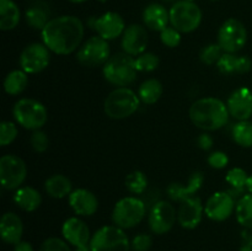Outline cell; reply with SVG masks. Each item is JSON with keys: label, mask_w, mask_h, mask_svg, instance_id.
<instances>
[{"label": "cell", "mask_w": 252, "mask_h": 251, "mask_svg": "<svg viewBox=\"0 0 252 251\" xmlns=\"http://www.w3.org/2000/svg\"><path fill=\"white\" fill-rule=\"evenodd\" d=\"M84 33V25L81 20L71 15L54 17L41 31L42 43L48 49L59 56H68L81 46Z\"/></svg>", "instance_id": "1"}, {"label": "cell", "mask_w": 252, "mask_h": 251, "mask_svg": "<svg viewBox=\"0 0 252 251\" xmlns=\"http://www.w3.org/2000/svg\"><path fill=\"white\" fill-rule=\"evenodd\" d=\"M189 120L203 130H217L226 125L229 111L225 103L217 97H202L189 107Z\"/></svg>", "instance_id": "2"}, {"label": "cell", "mask_w": 252, "mask_h": 251, "mask_svg": "<svg viewBox=\"0 0 252 251\" xmlns=\"http://www.w3.org/2000/svg\"><path fill=\"white\" fill-rule=\"evenodd\" d=\"M102 73L110 84L118 88H127L137 78L135 59L125 52L115 54L106 62Z\"/></svg>", "instance_id": "3"}, {"label": "cell", "mask_w": 252, "mask_h": 251, "mask_svg": "<svg viewBox=\"0 0 252 251\" xmlns=\"http://www.w3.org/2000/svg\"><path fill=\"white\" fill-rule=\"evenodd\" d=\"M140 98L129 88H117L111 91L103 103L105 113L112 120H125L138 111Z\"/></svg>", "instance_id": "4"}, {"label": "cell", "mask_w": 252, "mask_h": 251, "mask_svg": "<svg viewBox=\"0 0 252 251\" xmlns=\"http://www.w3.org/2000/svg\"><path fill=\"white\" fill-rule=\"evenodd\" d=\"M12 115L21 127L30 130L41 129L48 120L46 106L34 98H20L12 108Z\"/></svg>", "instance_id": "5"}, {"label": "cell", "mask_w": 252, "mask_h": 251, "mask_svg": "<svg viewBox=\"0 0 252 251\" xmlns=\"http://www.w3.org/2000/svg\"><path fill=\"white\" fill-rule=\"evenodd\" d=\"M147 213V204L138 197H125L115 204L112 221L121 229H130L143 220Z\"/></svg>", "instance_id": "6"}, {"label": "cell", "mask_w": 252, "mask_h": 251, "mask_svg": "<svg viewBox=\"0 0 252 251\" xmlns=\"http://www.w3.org/2000/svg\"><path fill=\"white\" fill-rule=\"evenodd\" d=\"M170 24L181 33H189L199 27L202 22V11L193 1L179 0L171 6Z\"/></svg>", "instance_id": "7"}, {"label": "cell", "mask_w": 252, "mask_h": 251, "mask_svg": "<svg viewBox=\"0 0 252 251\" xmlns=\"http://www.w3.org/2000/svg\"><path fill=\"white\" fill-rule=\"evenodd\" d=\"M91 251H129L130 243L125 229L105 225L91 236Z\"/></svg>", "instance_id": "8"}, {"label": "cell", "mask_w": 252, "mask_h": 251, "mask_svg": "<svg viewBox=\"0 0 252 251\" xmlns=\"http://www.w3.org/2000/svg\"><path fill=\"white\" fill-rule=\"evenodd\" d=\"M248 42V30L236 19H228L218 31V44L225 53H236Z\"/></svg>", "instance_id": "9"}, {"label": "cell", "mask_w": 252, "mask_h": 251, "mask_svg": "<svg viewBox=\"0 0 252 251\" xmlns=\"http://www.w3.org/2000/svg\"><path fill=\"white\" fill-rule=\"evenodd\" d=\"M110 54L111 49L108 41L100 36H94L81 44L76 58L81 65L94 68V66L105 65L106 62L111 58Z\"/></svg>", "instance_id": "10"}, {"label": "cell", "mask_w": 252, "mask_h": 251, "mask_svg": "<svg viewBox=\"0 0 252 251\" xmlns=\"http://www.w3.org/2000/svg\"><path fill=\"white\" fill-rule=\"evenodd\" d=\"M27 176V166L24 160L14 154H7L0 159V181L7 191L21 187Z\"/></svg>", "instance_id": "11"}, {"label": "cell", "mask_w": 252, "mask_h": 251, "mask_svg": "<svg viewBox=\"0 0 252 251\" xmlns=\"http://www.w3.org/2000/svg\"><path fill=\"white\" fill-rule=\"evenodd\" d=\"M44 43H31L24 48L20 56V65L27 74H37L48 66L51 53Z\"/></svg>", "instance_id": "12"}, {"label": "cell", "mask_w": 252, "mask_h": 251, "mask_svg": "<svg viewBox=\"0 0 252 251\" xmlns=\"http://www.w3.org/2000/svg\"><path fill=\"white\" fill-rule=\"evenodd\" d=\"M89 26L95 30L98 36L106 41L116 39L123 34L126 30V24L123 17L120 14L113 11L105 12L98 17H91L88 21Z\"/></svg>", "instance_id": "13"}, {"label": "cell", "mask_w": 252, "mask_h": 251, "mask_svg": "<svg viewBox=\"0 0 252 251\" xmlns=\"http://www.w3.org/2000/svg\"><path fill=\"white\" fill-rule=\"evenodd\" d=\"M177 220L175 207L167 201H159L153 206L149 213V226L153 233L158 235L167 233Z\"/></svg>", "instance_id": "14"}, {"label": "cell", "mask_w": 252, "mask_h": 251, "mask_svg": "<svg viewBox=\"0 0 252 251\" xmlns=\"http://www.w3.org/2000/svg\"><path fill=\"white\" fill-rule=\"evenodd\" d=\"M236 208L235 198L230 192L219 191L212 194L204 206V213L214 221H223L233 214Z\"/></svg>", "instance_id": "15"}, {"label": "cell", "mask_w": 252, "mask_h": 251, "mask_svg": "<svg viewBox=\"0 0 252 251\" xmlns=\"http://www.w3.org/2000/svg\"><path fill=\"white\" fill-rule=\"evenodd\" d=\"M62 234L65 241L75 246V249L90 246V229L88 224L78 217H71L64 221L62 226Z\"/></svg>", "instance_id": "16"}, {"label": "cell", "mask_w": 252, "mask_h": 251, "mask_svg": "<svg viewBox=\"0 0 252 251\" xmlns=\"http://www.w3.org/2000/svg\"><path fill=\"white\" fill-rule=\"evenodd\" d=\"M229 115L238 121H249L252 116V91L246 86L233 91L226 102Z\"/></svg>", "instance_id": "17"}, {"label": "cell", "mask_w": 252, "mask_h": 251, "mask_svg": "<svg viewBox=\"0 0 252 251\" xmlns=\"http://www.w3.org/2000/svg\"><path fill=\"white\" fill-rule=\"evenodd\" d=\"M148 41L149 38H148V32L145 27H143L142 25L133 24L126 27L122 34L121 46H122L125 53L138 57L139 54L144 53L148 46Z\"/></svg>", "instance_id": "18"}, {"label": "cell", "mask_w": 252, "mask_h": 251, "mask_svg": "<svg viewBox=\"0 0 252 251\" xmlns=\"http://www.w3.org/2000/svg\"><path fill=\"white\" fill-rule=\"evenodd\" d=\"M204 207L201 198L191 197L186 201L181 202L177 211V221L185 229H194L199 225L203 217Z\"/></svg>", "instance_id": "19"}, {"label": "cell", "mask_w": 252, "mask_h": 251, "mask_svg": "<svg viewBox=\"0 0 252 251\" xmlns=\"http://www.w3.org/2000/svg\"><path fill=\"white\" fill-rule=\"evenodd\" d=\"M69 206L78 216L90 217L97 211L98 201L95 194L89 189L78 188L69 194Z\"/></svg>", "instance_id": "20"}, {"label": "cell", "mask_w": 252, "mask_h": 251, "mask_svg": "<svg viewBox=\"0 0 252 251\" xmlns=\"http://www.w3.org/2000/svg\"><path fill=\"white\" fill-rule=\"evenodd\" d=\"M203 182V174L202 172H193L185 186L181 184H176V182L170 185L169 188H167V194L172 201L184 202L191 197H194V194L201 189Z\"/></svg>", "instance_id": "21"}, {"label": "cell", "mask_w": 252, "mask_h": 251, "mask_svg": "<svg viewBox=\"0 0 252 251\" xmlns=\"http://www.w3.org/2000/svg\"><path fill=\"white\" fill-rule=\"evenodd\" d=\"M24 233V224L21 218L16 213L7 212L1 217L0 220V235L6 244H14L21 241Z\"/></svg>", "instance_id": "22"}, {"label": "cell", "mask_w": 252, "mask_h": 251, "mask_svg": "<svg viewBox=\"0 0 252 251\" xmlns=\"http://www.w3.org/2000/svg\"><path fill=\"white\" fill-rule=\"evenodd\" d=\"M143 21L145 26L152 31H159L166 29L170 22V11L166 7L158 2L148 5L143 12Z\"/></svg>", "instance_id": "23"}, {"label": "cell", "mask_w": 252, "mask_h": 251, "mask_svg": "<svg viewBox=\"0 0 252 251\" xmlns=\"http://www.w3.org/2000/svg\"><path fill=\"white\" fill-rule=\"evenodd\" d=\"M14 202L22 211L34 212L41 206L42 196L33 187L24 186L16 189L14 194Z\"/></svg>", "instance_id": "24"}, {"label": "cell", "mask_w": 252, "mask_h": 251, "mask_svg": "<svg viewBox=\"0 0 252 251\" xmlns=\"http://www.w3.org/2000/svg\"><path fill=\"white\" fill-rule=\"evenodd\" d=\"M44 189L48 196L53 197V198H64L73 192V185H71L69 177L56 174L46 180Z\"/></svg>", "instance_id": "25"}, {"label": "cell", "mask_w": 252, "mask_h": 251, "mask_svg": "<svg viewBox=\"0 0 252 251\" xmlns=\"http://www.w3.org/2000/svg\"><path fill=\"white\" fill-rule=\"evenodd\" d=\"M21 12L12 0H0V29L11 31L19 25Z\"/></svg>", "instance_id": "26"}, {"label": "cell", "mask_w": 252, "mask_h": 251, "mask_svg": "<svg viewBox=\"0 0 252 251\" xmlns=\"http://www.w3.org/2000/svg\"><path fill=\"white\" fill-rule=\"evenodd\" d=\"M29 74L26 71L21 70H12L5 76L4 80V90L7 95L16 96L24 93L29 84Z\"/></svg>", "instance_id": "27"}, {"label": "cell", "mask_w": 252, "mask_h": 251, "mask_svg": "<svg viewBox=\"0 0 252 251\" xmlns=\"http://www.w3.org/2000/svg\"><path fill=\"white\" fill-rule=\"evenodd\" d=\"M162 95V85L158 79H148L140 84L138 96L145 105H153L158 102Z\"/></svg>", "instance_id": "28"}, {"label": "cell", "mask_w": 252, "mask_h": 251, "mask_svg": "<svg viewBox=\"0 0 252 251\" xmlns=\"http://www.w3.org/2000/svg\"><path fill=\"white\" fill-rule=\"evenodd\" d=\"M236 219L246 229H252V193L244 194L236 203Z\"/></svg>", "instance_id": "29"}, {"label": "cell", "mask_w": 252, "mask_h": 251, "mask_svg": "<svg viewBox=\"0 0 252 251\" xmlns=\"http://www.w3.org/2000/svg\"><path fill=\"white\" fill-rule=\"evenodd\" d=\"M26 21L31 27L42 31L49 22L48 10L41 4L32 5L26 11Z\"/></svg>", "instance_id": "30"}, {"label": "cell", "mask_w": 252, "mask_h": 251, "mask_svg": "<svg viewBox=\"0 0 252 251\" xmlns=\"http://www.w3.org/2000/svg\"><path fill=\"white\" fill-rule=\"evenodd\" d=\"M249 175L241 167H233L228 171L225 176V181L233 187V191L231 194L236 193V196H239L240 193H243L244 189L246 188V185H248Z\"/></svg>", "instance_id": "31"}, {"label": "cell", "mask_w": 252, "mask_h": 251, "mask_svg": "<svg viewBox=\"0 0 252 251\" xmlns=\"http://www.w3.org/2000/svg\"><path fill=\"white\" fill-rule=\"evenodd\" d=\"M233 138L236 144L243 148L252 147V122L239 121L233 128Z\"/></svg>", "instance_id": "32"}, {"label": "cell", "mask_w": 252, "mask_h": 251, "mask_svg": "<svg viewBox=\"0 0 252 251\" xmlns=\"http://www.w3.org/2000/svg\"><path fill=\"white\" fill-rule=\"evenodd\" d=\"M126 187L130 193L142 194L148 188V179L143 171H133L126 177Z\"/></svg>", "instance_id": "33"}, {"label": "cell", "mask_w": 252, "mask_h": 251, "mask_svg": "<svg viewBox=\"0 0 252 251\" xmlns=\"http://www.w3.org/2000/svg\"><path fill=\"white\" fill-rule=\"evenodd\" d=\"M159 57L154 53H142L135 58V68L138 71L142 73H149V71L155 70L159 66Z\"/></svg>", "instance_id": "34"}, {"label": "cell", "mask_w": 252, "mask_h": 251, "mask_svg": "<svg viewBox=\"0 0 252 251\" xmlns=\"http://www.w3.org/2000/svg\"><path fill=\"white\" fill-rule=\"evenodd\" d=\"M224 51L218 43H211L202 49L199 53V59L202 63L207 64V65H213V64L218 63Z\"/></svg>", "instance_id": "35"}, {"label": "cell", "mask_w": 252, "mask_h": 251, "mask_svg": "<svg viewBox=\"0 0 252 251\" xmlns=\"http://www.w3.org/2000/svg\"><path fill=\"white\" fill-rule=\"evenodd\" d=\"M17 129L16 125L10 121H4L0 125V145L1 147H6V145L11 144L17 137Z\"/></svg>", "instance_id": "36"}, {"label": "cell", "mask_w": 252, "mask_h": 251, "mask_svg": "<svg viewBox=\"0 0 252 251\" xmlns=\"http://www.w3.org/2000/svg\"><path fill=\"white\" fill-rule=\"evenodd\" d=\"M238 57L235 53H225L224 52L223 56L217 63L219 71L223 74H234L236 73V63H238Z\"/></svg>", "instance_id": "37"}, {"label": "cell", "mask_w": 252, "mask_h": 251, "mask_svg": "<svg viewBox=\"0 0 252 251\" xmlns=\"http://www.w3.org/2000/svg\"><path fill=\"white\" fill-rule=\"evenodd\" d=\"M160 39L166 47L175 48L181 43V32L177 31L175 27L167 26L160 32Z\"/></svg>", "instance_id": "38"}, {"label": "cell", "mask_w": 252, "mask_h": 251, "mask_svg": "<svg viewBox=\"0 0 252 251\" xmlns=\"http://www.w3.org/2000/svg\"><path fill=\"white\" fill-rule=\"evenodd\" d=\"M30 143H31L32 149L37 153H44L49 147L48 137L41 129L33 130L31 138H30Z\"/></svg>", "instance_id": "39"}, {"label": "cell", "mask_w": 252, "mask_h": 251, "mask_svg": "<svg viewBox=\"0 0 252 251\" xmlns=\"http://www.w3.org/2000/svg\"><path fill=\"white\" fill-rule=\"evenodd\" d=\"M39 251H70L68 241L59 238H48L42 243Z\"/></svg>", "instance_id": "40"}, {"label": "cell", "mask_w": 252, "mask_h": 251, "mask_svg": "<svg viewBox=\"0 0 252 251\" xmlns=\"http://www.w3.org/2000/svg\"><path fill=\"white\" fill-rule=\"evenodd\" d=\"M152 236L148 234H138L130 243V248L133 251H148L152 248Z\"/></svg>", "instance_id": "41"}, {"label": "cell", "mask_w": 252, "mask_h": 251, "mask_svg": "<svg viewBox=\"0 0 252 251\" xmlns=\"http://www.w3.org/2000/svg\"><path fill=\"white\" fill-rule=\"evenodd\" d=\"M207 161H208L209 166L211 167L220 170L224 169V167L229 164V157L224 152H214L209 155Z\"/></svg>", "instance_id": "42"}, {"label": "cell", "mask_w": 252, "mask_h": 251, "mask_svg": "<svg viewBox=\"0 0 252 251\" xmlns=\"http://www.w3.org/2000/svg\"><path fill=\"white\" fill-rule=\"evenodd\" d=\"M252 68V62L249 57L246 56H239L238 63H236V73L238 74H245L249 73Z\"/></svg>", "instance_id": "43"}, {"label": "cell", "mask_w": 252, "mask_h": 251, "mask_svg": "<svg viewBox=\"0 0 252 251\" xmlns=\"http://www.w3.org/2000/svg\"><path fill=\"white\" fill-rule=\"evenodd\" d=\"M197 144H198V147L201 148L202 150H211L214 144V140L208 133H203V134L199 135L198 139H197Z\"/></svg>", "instance_id": "44"}, {"label": "cell", "mask_w": 252, "mask_h": 251, "mask_svg": "<svg viewBox=\"0 0 252 251\" xmlns=\"http://www.w3.org/2000/svg\"><path fill=\"white\" fill-rule=\"evenodd\" d=\"M240 251H252V233L243 231V243H241Z\"/></svg>", "instance_id": "45"}, {"label": "cell", "mask_w": 252, "mask_h": 251, "mask_svg": "<svg viewBox=\"0 0 252 251\" xmlns=\"http://www.w3.org/2000/svg\"><path fill=\"white\" fill-rule=\"evenodd\" d=\"M14 251H33V248L30 243L27 241H20L15 245V250Z\"/></svg>", "instance_id": "46"}, {"label": "cell", "mask_w": 252, "mask_h": 251, "mask_svg": "<svg viewBox=\"0 0 252 251\" xmlns=\"http://www.w3.org/2000/svg\"><path fill=\"white\" fill-rule=\"evenodd\" d=\"M246 188H248V191L252 193V175L249 176V180H248V185H246Z\"/></svg>", "instance_id": "47"}, {"label": "cell", "mask_w": 252, "mask_h": 251, "mask_svg": "<svg viewBox=\"0 0 252 251\" xmlns=\"http://www.w3.org/2000/svg\"><path fill=\"white\" fill-rule=\"evenodd\" d=\"M75 251H91V249H90V246H86V248L75 249Z\"/></svg>", "instance_id": "48"}, {"label": "cell", "mask_w": 252, "mask_h": 251, "mask_svg": "<svg viewBox=\"0 0 252 251\" xmlns=\"http://www.w3.org/2000/svg\"><path fill=\"white\" fill-rule=\"evenodd\" d=\"M70 2H74V4H79V2H84L86 1V0H69Z\"/></svg>", "instance_id": "49"}, {"label": "cell", "mask_w": 252, "mask_h": 251, "mask_svg": "<svg viewBox=\"0 0 252 251\" xmlns=\"http://www.w3.org/2000/svg\"><path fill=\"white\" fill-rule=\"evenodd\" d=\"M185 1H193V0H185Z\"/></svg>", "instance_id": "50"}, {"label": "cell", "mask_w": 252, "mask_h": 251, "mask_svg": "<svg viewBox=\"0 0 252 251\" xmlns=\"http://www.w3.org/2000/svg\"><path fill=\"white\" fill-rule=\"evenodd\" d=\"M100 1H101V2H105V1H106V0H100Z\"/></svg>", "instance_id": "51"}, {"label": "cell", "mask_w": 252, "mask_h": 251, "mask_svg": "<svg viewBox=\"0 0 252 251\" xmlns=\"http://www.w3.org/2000/svg\"><path fill=\"white\" fill-rule=\"evenodd\" d=\"M212 1H217V0H212Z\"/></svg>", "instance_id": "52"}]
</instances>
